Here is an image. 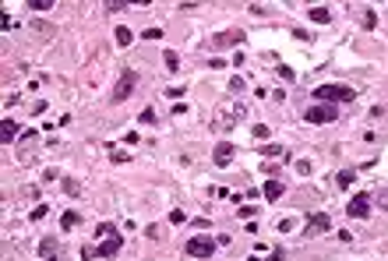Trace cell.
Returning a JSON list of instances; mask_svg holds the SVG:
<instances>
[{"label": "cell", "instance_id": "1", "mask_svg": "<svg viewBox=\"0 0 388 261\" xmlns=\"http://www.w3.org/2000/svg\"><path fill=\"white\" fill-rule=\"evenodd\" d=\"M314 99H318V102H332V106H335V102H353V99H356V92H353L349 85H318V88H314Z\"/></svg>", "mask_w": 388, "mask_h": 261}, {"label": "cell", "instance_id": "2", "mask_svg": "<svg viewBox=\"0 0 388 261\" xmlns=\"http://www.w3.org/2000/svg\"><path fill=\"white\" fill-rule=\"evenodd\" d=\"M304 120L307 124H332V120H339V110L332 102H318V106H310V110H304Z\"/></svg>", "mask_w": 388, "mask_h": 261}, {"label": "cell", "instance_id": "3", "mask_svg": "<svg viewBox=\"0 0 388 261\" xmlns=\"http://www.w3.org/2000/svg\"><path fill=\"white\" fill-rule=\"evenodd\" d=\"M134 85H138V74H134L131 67H124V71H120V81L113 85V96H110V99H113V102H124L131 92H134Z\"/></svg>", "mask_w": 388, "mask_h": 261}, {"label": "cell", "instance_id": "4", "mask_svg": "<svg viewBox=\"0 0 388 261\" xmlns=\"http://www.w3.org/2000/svg\"><path fill=\"white\" fill-rule=\"evenodd\" d=\"M328 229H332V219L325 212H310L304 222V237H318V233H328Z\"/></svg>", "mask_w": 388, "mask_h": 261}, {"label": "cell", "instance_id": "5", "mask_svg": "<svg viewBox=\"0 0 388 261\" xmlns=\"http://www.w3.org/2000/svg\"><path fill=\"white\" fill-rule=\"evenodd\" d=\"M187 254L191 258H212L215 254V240L212 237H191L187 240Z\"/></svg>", "mask_w": 388, "mask_h": 261}, {"label": "cell", "instance_id": "6", "mask_svg": "<svg viewBox=\"0 0 388 261\" xmlns=\"http://www.w3.org/2000/svg\"><path fill=\"white\" fill-rule=\"evenodd\" d=\"M346 216H349V219H367V216H370V198H367V194H356V198H349V205H346Z\"/></svg>", "mask_w": 388, "mask_h": 261}, {"label": "cell", "instance_id": "7", "mask_svg": "<svg viewBox=\"0 0 388 261\" xmlns=\"http://www.w3.org/2000/svg\"><path fill=\"white\" fill-rule=\"evenodd\" d=\"M236 117H244V110L240 106H233V110H219L215 113V131H230V127H236Z\"/></svg>", "mask_w": 388, "mask_h": 261}, {"label": "cell", "instance_id": "8", "mask_svg": "<svg viewBox=\"0 0 388 261\" xmlns=\"http://www.w3.org/2000/svg\"><path fill=\"white\" fill-rule=\"evenodd\" d=\"M120 247H124V240H120V233H113V237H102V243L96 247V254H99V258H113V254L120 251Z\"/></svg>", "mask_w": 388, "mask_h": 261}, {"label": "cell", "instance_id": "9", "mask_svg": "<svg viewBox=\"0 0 388 261\" xmlns=\"http://www.w3.org/2000/svg\"><path fill=\"white\" fill-rule=\"evenodd\" d=\"M233 152H236V148H233L230 141H219V145H215V152H212L215 166H230V162H233Z\"/></svg>", "mask_w": 388, "mask_h": 261}, {"label": "cell", "instance_id": "10", "mask_svg": "<svg viewBox=\"0 0 388 261\" xmlns=\"http://www.w3.org/2000/svg\"><path fill=\"white\" fill-rule=\"evenodd\" d=\"M244 39H247L244 32H236V28H230V32H219V36H215L212 42H215V46H219V50H222V46H240Z\"/></svg>", "mask_w": 388, "mask_h": 261}, {"label": "cell", "instance_id": "11", "mask_svg": "<svg viewBox=\"0 0 388 261\" xmlns=\"http://www.w3.org/2000/svg\"><path fill=\"white\" fill-rule=\"evenodd\" d=\"M14 138H18V120H4V124H0V141L11 145Z\"/></svg>", "mask_w": 388, "mask_h": 261}, {"label": "cell", "instance_id": "12", "mask_svg": "<svg viewBox=\"0 0 388 261\" xmlns=\"http://www.w3.org/2000/svg\"><path fill=\"white\" fill-rule=\"evenodd\" d=\"M282 191H286V187H282L279 180H265V187H261V194L268 198V201H279V198H282Z\"/></svg>", "mask_w": 388, "mask_h": 261}, {"label": "cell", "instance_id": "13", "mask_svg": "<svg viewBox=\"0 0 388 261\" xmlns=\"http://www.w3.org/2000/svg\"><path fill=\"white\" fill-rule=\"evenodd\" d=\"M307 14H310V21H318V25H328V21H332V11H328V7H310Z\"/></svg>", "mask_w": 388, "mask_h": 261}, {"label": "cell", "instance_id": "14", "mask_svg": "<svg viewBox=\"0 0 388 261\" xmlns=\"http://www.w3.org/2000/svg\"><path fill=\"white\" fill-rule=\"evenodd\" d=\"M39 254L46 261H57V240H39Z\"/></svg>", "mask_w": 388, "mask_h": 261}, {"label": "cell", "instance_id": "15", "mask_svg": "<svg viewBox=\"0 0 388 261\" xmlns=\"http://www.w3.org/2000/svg\"><path fill=\"white\" fill-rule=\"evenodd\" d=\"M258 152H261V156H268V159H272V156H275V159H290V152L279 148V145H261Z\"/></svg>", "mask_w": 388, "mask_h": 261}, {"label": "cell", "instance_id": "16", "mask_svg": "<svg viewBox=\"0 0 388 261\" xmlns=\"http://www.w3.org/2000/svg\"><path fill=\"white\" fill-rule=\"evenodd\" d=\"M106 152H110L113 162H131V152H124L120 145H106Z\"/></svg>", "mask_w": 388, "mask_h": 261}, {"label": "cell", "instance_id": "17", "mask_svg": "<svg viewBox=\"0 0 388 261\" xmlns=\"http://www.w3.org/2000/svg\"><path fill=\"white\" fill-rule=\"evenodd\" d=\"M113 36H116V46H131V39H134V32H131V28H124V25L116 28Z\"/></svg>", "mask_w": 388, "mask_h": 261}, {"label": "cell", "instance_id": "18", "mask_svg": "<svg viewBox=\"0 0 388 261\" xmlns=\"http://www.w3.org/2000/svg\"><path fill=\"white\" fill-rule=\"evenodd\" d=\"M335 180H339V187H353V180H356V170H342Z\"/></svg>", "mask_w": 388, "mask_h": 261}, {"label": "cell", "instance_id": "19", "mask_svg": "<svg viewBox=\"0 0 388 261\" xmlns=\"http://www.w3.org/2000/svg\"><path fill=\"white\" fill-rule=\"evenodd\" d=\"M60 226H64V229H74V226H78V212H64V216H60Z\"/></svg>", "mask_w": 388, "mask_h": 261}, {"label": "cell", "instance_id": "20", "mask_svg": "<svg viewBox=\"0 0 388 261\" xmlns=\"http://www.w3.org/2000/svg\"><path fill=\"white\" fill-rule=\"evenodd\" d=\"M25 7H32V11H39V14H42V11H50V7H53V0H28Z\"/></svg>", "mask_w": 388, "mask_h": 261}, {"label": "cell", "instance_id": "21", "mask_svg": "<svg viewBox=\"0 0 388 261\" xmlns=\"http://www.w3.org/2000/svg\"><path fill=\"white\" fill-rule=\"evenodd\" d=\"M46 212H50V205H36L32 212H28V219H32V222H39V219H46Z\"/></svg>", "mask_w": 388, "mask_h": 261}, {"label": "cell", "instance_id": "22", "mask_svg": "<svg viewBox=\"0 0 388 261\" xmlns=\"http://www.w3.org/2000/svg\"><path fill=\"white\" fill-rule=\"evenodd\" d=\"M166 71H180V57L173 50H166Z\"/></svg>", "mask_w": 388, "mask_h": 261}, {"label": "cell", "instance_id": "23", "mask_svg": "<svg viewBox=\"0 0 388 261\" xmlns=\"http://www.w3.org/2000/svg\"><path fill=\"white\" fill-rule=\"evenodd\" d=\"M310 170H314V166H310L307 159H296V173H300V177H304V173H310Z\"/></svg>", "mask_w": 388, "mask_h": 261}, {"label": "cell", "instance_id": "24", "mask_svg": "<svg viewBox=\"0 0 388 261\" xmlns=\"http://www.w3.org/2000/svg\"><path fill=\"white\" fill-rule=\"evenodd\" d=\"M374 25H378V14L367 11V14H364V28H374Z\"/></svg>", "mask_w": 388, "mask_h": 261}, {"label": "cell", "instance_id": "25", "mask_svg": "<svg viewBox=\"0 0 388 261\" xmlns=\"http://www.w3.org/2000/svg\"><path fill=\"white\" fill-rule=\"evenodd\" d=\"M124 7H131V4H124V0H106V11H124Z\"/></svg>", "mask_w": 388, "mask_h": 261}, {"label": "cell", "instance_id": "26", "mask_svg": "<svg viewBox=\"0 0 388 261\" xmlns=\"http://www.w3.org/2000/svg\"><path fill=\"white\" fill-rule=\"evenodd\" d=\"M138 120H141V124H155V110H141Z\"/></svg>", "mask_w": 388, "mask_h": 261}, {"label": "cell", "instance_id": "27", "mask_svg": "<svg viewBox=\"0 0 388 261\" xmlns=\"http://www.w3.org/2000/svg\"><path fill=\"white\" fill-rule=\"evenodd\" d=\"M184 219H187V216H184V212H180V208H173V212H170V222H176V226H180Z\"/></svg>", "mask_w": 388, "mask_h": 261}, {"label": "cell", "instance_id": "28", "mask_svg": "<svg viewBox=\"0 0 388 261\" xmlns=\"http://www.w3.org/2000/svg\"><path fill=\"white\" fill-rule=\"evenodd\" d=\"M141 39H162V28H148V32H145Z\"/></svg>", "mask_w": 388, "mask_h": 261}, {"label": "cell", "instance_id": "29", "mask_svg": "<svg viewBox=\"0 0 388 261\" xmlns=\"http://www.w3.org/2000/svg\"><path fill=\"white\" fill-rule=\"evenodd\" d=\"M254 216V205H240V219H251Z\"/></svg>", "mask_w": 388, "mask_h": 261}, {"label": "cell", "instance_id": "30", "mask_svg": "<svg viewBox=\"0 0 388 261\" xmlns=\"http://www.w3.org/2000/svg\"><path fill=\"white\" fill-rule=\"evenodd\" d=\"M293 226H296L293 219H282V222H279V233H290V229H293Z\"/></svg>", "mask_w": 388, "mask_h": 261}, {"label": "cell", "instance_id": "31", "mask_svg": "<svg viewBox=\"0 0 388 261\" xmlns=\"http://www.w3.org/2000/svg\"><path fill=\"white\" fill-rule=\"evenodd\" d=\"M230 92H244V78H233L230 81Z\"/></svg>", "mask_w": 388, "mask_h": 261}, {"label": "cell", "instance_id": "32", "mask_svg": "<svg viewBox=\"0 0 388 261\" xmlns=\"http://www.w3.org/2000/svg\"><path fill=\"white\" fill-rule=\"evenodd\" d=\"M378 205H381V208H385V212H388V187H385V191H381V194H378Z\"/></svg>", "mask_w": 388, "mask_h": 261}, {"label": "cell", "instance_id": "33", "mask_svg": "<svg viewBox=\"0 0 388 261\" xmlns=\"http://www.w3.org/2000/svg\"><path fill=\"white\" fill-rule=\"evenodd\" d=\"M254 138H268V127L265 124H254Z\"/></svg>", "mask_w": 388, "mask_h": 261}, {"label": "cell", "instance_id": "34", "mask_svg": "<svg viewBox=\"0 0 388 261\" xmlns=\"http://www.w3.org/2000/svg\"><path fill=\"white\" fill-rule=\"evenodd\" d=\"M282 258H286L282 251H272V258H268V261H282Z\"/></svg>", "mask_w": 388, "mask_h": 261}]
</instances>
